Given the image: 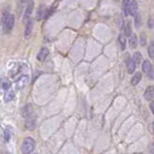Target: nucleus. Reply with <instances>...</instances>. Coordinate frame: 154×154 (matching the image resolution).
<instances>
[{
  "instance_id": "nucleus-17",
  "label": "nucleus",
  "mask_w": 154,
  "mask_h": 154,
  "mask_svg": "<svg viewBox=\"0 0 154 154\" xmlns=\"http://www.w3.org/2000/svg\"><path fill=\"white\" fill-rule=\"evenodd\" d=\"M4 139H5V141H9L10 140V138H11V129H10V127H6L5 129H4Z\"/></svg>"
},
{
  "instance_id": "nucleus-16",
  "label": "nucleus",
  "mask_w": 154,
  "mask_h": 154,
  "mask_svg": "<svg viewBox=\"0 0 154 154\" xmlns=\"http://www.w3.org/2000/svg\"><path fill=\"white\" fill-rule=\"evenodd\" d=\"M119 44H120V49L123 51L125 49L126 46V40H125V36L124 35H119Z\"/></svg>"
},
{
  "instance_id": "nucleus-11",
  "label": "nucleus",
  "mask_w": 154,
  "mask_h": 154,
  "mask_svg": "<svg viewBox=\"0 0 154 154\" xmlns=\"http://www.w3.org/2000/svg\"><path fill=\"white\" fill-rule=\"evenodd\" d=\"M141 77H142V75H141L140 72L135 73V75L132 77V79H131V84L133 86L138 85V83H139L140 80H141Z\"/></svg>"
},
{
  "instance_id": "nucleus-22",
  "label": "nucleus",
  "mask_w": 154,
  "mask_h": 154,
  "mask_svg": "<svg viewBox=\"0 0 154 154\" xmlns=\"http://www.w3.org/2000/svg\"><path fill=\"white\" fill-rule=\"evenodd\" d=\"M135 22H136V26H140V16H139V14H136V20H135Z\"/></svg>"
},
{
  "instance_id": "nucleus-10",
  "label": "nucleus",
  "mask_w": 154,
  "mask_h": 154,
  "mask_svg": "<svg viewBox=\"0 0 154 154\" xmlns=\"http://www.w3.org/2000/svg\"><path fill=\"white\" fill-rule=\"evenodd\" d=\"M135 68H136V65H135V63L133 62V60H132V58L127 60V71L129 74H132L134 71H135Z\"/></svg>"
},
{
  "instance_id": "nucleus-12",
  "label": "nucleus",
  "mask_w": 154,
  "mask_h": 154,
  "mask_svg": "<svg viewBox=\"0 0 154 154\" xmlns=\"http://www.w3.org/2000/svg\"><path fill=\"white\" fill-rule=\"evenodd\" d=\"M46 16V8L44 5H40L38 8V12H37V18L38 20L42 19L43 17Z\"/></svg>"
},
{
  "instance_id": "nucleus-7",
  "label": "nucleus",
  "mask_w": 154,
  "mask_h": 154,
  "mask_svg": "<svg viewBox=\"0 0 154 154\" xmlns=\"http://www.w3.org/2000/svg\"><path fill=\"white\" fill-rule=\"evenodd\" d=\"M153 96H154L153 86H149L148 88H146L145 92H144V97H145L146 100H152Z\"/></svg>"
},
{
  "instance_id": "nucleus-14",
  "label": "nucleus",
  "mask_w": 154,
  "mask_h": 154,
  "mask_svg": "<svg viewBox=\"0 0 154 154\" xmlns=\"http://www.w3.org/2000/svg\"><path fill=\"white\" fill-rule=\"evenodd\" d=\"M0 86H1V88L4 89V90H8V89L10 88L11 84L6 78H3L1 79V81H0Z\"/></svg>"
},
{
  "instance_id": "nucleus-3",
  "label": "nucleus",
  "mask_w": 154,
  "mask_h": 154,
  "mask_svg": "<svg viewBox=\"0 0 154 154\" xmlns=\"http://www.w3.org/2000/svg\"><path fill=\"white\" fill-rule=\"evenodd\" d=\"M124 13L125 15L134 16L137 13V3L135 1H125L124 2Z\"/></svg>"
},
{
  "instance_id": "nucleus-18",
  "label": "nucleus",
  "mask_w": 154,
  "mask_h": 154,
  "mask_svg": "<svg viewBox=\"0 0 154 154\" xmlns=\"http://www.w3.org/2000/svg\"><path fill=\"white\" fill-rule=\"evenodd\" d=\"M132 60H133V62L135 63V65L139 64L140 60H141V54L139 53V52H136V53H134L133 57H132Z\"/></svg>"
},
{
  "instance_id": "nucleus-6",
  "label": "nucleus",
  "mask_w": 154,
  "mask_h": 154,
  "mask_svg": "<svg viewBox=\"0 0 154 154\" xmlns=\"http://www.w3.org/2000/svg\"><path fill=\"white\" fill-rule=\"evenodd\" d=\"M48 53H49L48 49L45 48V47H43L41 50L39 51V53L37 55V59L40 61V62H42V61H44L46 59V57L48 56Z\"/></svg>"
},
{
  "instance_id": "nucleus-19",
  "label": "nucleus",
  "mask_w": 154,
  "mask_h": 154,
  "mask_svg": "<svg viewBox=\"0 0 154 154\" xmlns=\"http://www.w3.org/2000/svg\"><path fill=\"white\" fill-rule=\"evenodd\" d=\"M124 33H125L126 36H129V37H130V35H131V25H130V23H129V22H127L125 24Z\"/></svg>"
},
{
  "instance_id": "nucleus-1",
  "label": "nucleus",
  "mask_w": 154,
  "mask_h": 154,
  "mask_svg": "<svg viewBox=\"0 0 154 154\" xmlns=\"http://www.w3.org/2000/svg\"><path fill=\"white\" fill-rule=\"evenodd\" d=\"M1 23L3 24V31H4V33H6V34L10 33L14 26V15L4 13L2 16Z\"/></svg>"
},
{
  "instance_id": "nucleus-13",
  "label": "nucleus",
  "mask_w": 154,
  "mask_h": 154,
  "mask_svg": "<svg viewBox=\"0 0 154 154\" xmlns=\"http://www.w3.org/2000/svg\"><path fill=\"white\" fill-rule=\"evenodd\" d=\"M13 98H14V92L12 90H8L4 94V101L5 102H10V101L13 100Z\"/></svg>"
},
{
  "instance_id": "nucleus-9",
  "label": "nucleus",
  "mask_w": 154,
  "mask_h": 154,
  "mask_svg": "<svg viewBox=\"0 0 154 154\" xmlns=\"http://www.w3.org/2000/svg\"><path fill=\"white\" fill-rule=\"evenodd\" d=\"M32 29H33V22L31 20H29L26 24L25 33H24V36H25L26 38H28L30 36V34H31V32H32Z\"/></svg>"
},
{
  "instance_id": "nucleus-8",
  "label": "nucleus",
  "mask_w": 154,
  "mask_h": 154,
  "mask_svg": "<svg viewBox=\"0 0 154 154\" xmlns=\"http://www.w3.org/2000/svg\"><path fill=\"white\" fill-rule=\"evenodd\" d=\"M142 70L144 73H146V74H148L149 72L152 71V64L150 63V61L148 60H145L142 64Z\"/></svg>"
},
{
  "instance_id": "nucleus-21",
  "label": "nucleus",
  "mask_w": 154,
  "mask_h": 154,
  "mask_svg": "<svg viewBox=\"0 0 154 154\" xmlns=\"http://www.w3.org/2000/svg\"><path fill=\"white\" fill-rule=\"evenodd\" d=\"M148 53H149L150 58H153L154 57V44H153V42L150 43L149 48H148Z\"/></svg>"
},
{
  "instance_id": "nucleus-15",
  "label": "nucleus",
  "mask_w": 154,
  "mask_h": 154,
  "mask_svg": "<svg viewBox=\"0 0 154 154\" xmlns=\"http://www.w3.org/2000/svg\"><path fill=\"white\" fill-rule=\"evenodd\" d=\"M137 42H138V40H137L136 35L131 34V35H130V39H129V44H130L131 47H132V48H136Z\"/></svg>"
},
{
  "instance_id": "nucleus-4",
  "label": "nucleus",
  "mask_w": 154,
  "mask_h": 154,
  "mask_svg": "<svg viewBox=\"0 0 154 154\" xmlns=\"http://www.w3.org/2000/svg\"><path fill=\"white\" fill-rule=\"evenodd\" d=\"M25 126L28 130H34L35 126H36V117L34 114L28 116L27 118H25Z\"/></svg>"
},
{
  "instance_id": "nucleus-2",
  "label": "nucleus",
  "mask_w": 154,
  "mask_h": 154,
  "mask_svg": "<svg viewBox=\"0 0 154 154\" xmlns=\"http://www.w3.org/2000/svg\"><path fill=\"white\" fill-rule=\"evenodd\" d=\"M35 148V141L31 137H27L23 140L21 145V152L22 154H30Z\"/></svg>"
},
{
  "instance_id": "nucleus-23",
  "label": "nucleus",
  "mask_w": 154,
  "mask_h": 154,
  "mask_svg": "<svg viewBox=\"0 0 154 154\" xmlns=\"http://www.w3.org/2000/svg\"><path fill=\"white\" fill-rule=\"evenodd\" d=\"M150 108H151V111L153 112V103L150 104Z\"/></svg>"
},
{
  "instance_id": "nucleus-5",
  "label": "nucleus",
  "mask_w": 154,
  "mask_h": 154,
  "mask_svg": "<svg viewBox=\"0 0 154 154\" xmlns=\"http://www.w3.org/2000/svg\"><path fill=\"white\" fill-rule=\"evenodd\" d=\"M29 77L28 75H21L19 78L16 80V88L17 89H22L25 87V85L28 83Z\"/></svg>"
},
{
  "instance_id": "nucleus-20",
  "label": "nucleus",
  "mask_w": 154,
  "mask_h": 154,
  "mask_svg": "<svg viewBox=\"0 0 154 154\" xmlns=\"http://www.w3.org/2000/svg\"><path fill=\"white\" fill-rule=\"evenodd\" d=\"M32 3L31 4H29V6H27V8H26V10H25V14H24V18L25 19H27V18H29L30 16V14H31V12H32Z\"/></svg>"
}]
</instances>
